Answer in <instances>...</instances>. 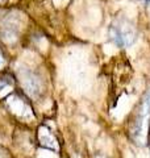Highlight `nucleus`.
<instances>
[{"label": "nucleus", "mask_w": 150, "mask_h": 158, "mask_svg": "<svg viewBox=\"0 0 150 158\" xmlns=\"http://www.w3.org/2000/svg\"><path fill=\"white\" fill-rule=\"evenodd\" d=\"M111 36H112V40L119 46H127L133 42L132 29H127V27L123 23L117 24V25L115 24V25L111 27Z\"/></svg>", "instance_id": "1"}]
</instances>
